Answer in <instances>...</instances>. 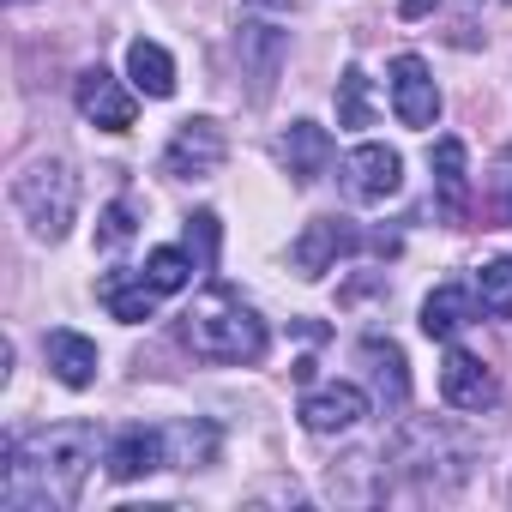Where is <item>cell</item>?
<instances>
[{"label": "cell", "instance_id": "6da1fadb", "mask_svg": "<svg viewBox=\"0 0 512 512\" xmlns=\"http://www.w3.org/2000/svg\"><path fill=\"white\" fill-rule=\"evenodd\" d=\"M97 464V428L91 422H61L31 440L0 446V506L7 512H43V506H73L85 476Z\"/></svg>", "mask_w": 512, "mask_h": 512}, {"label": "cell", "instance_id": "7a4b0ae2", "mask_svg": "<svg viewBox=\"0 0 512 512\" xmlns=\"http://www.w3.org/2000/svg\"><path fill=\"white\" fill-rule=\"evenodd\" d=\"M181 338H187V350L199 362H223V368H247V362L266 356V320L253 314L235 290H205L187 308Z\"/></svg>", "mask_w": 512, "mask_h": 512}, {"label": "cell", "instance_id": "3957f363", "mask_svg": "<svg viewBox=\"0 0 512 512\" xmlns=\"http://www.w3.org/2000/svg\"><path fill=\"white\" fill-rule=\"evenodd\" d=\"M13 205H19V217L31 223L37 241H67V229L79 217V175H73V163H61V157L25 163L13 175Z\"/></svg>", "mask_w": 512, "mask_h": 512}, {"label": "cell", "instance_id": "277c9868", "mask_svg": "<svg viewBox=\"0 0 512 512\" xmlns=\"http://www.w3.org/2000/svg\"><path fill=\"white\" fill-rule=\"evenodd\" d=\"M223 157H229L223 127H217L211 115H193V121L175 127V139H169V151H163V169H169L175 181H205V175L223 169Z\"/></svg>", "mask_w": 512, "mask_h": 512}, {"label": "cell", "instance_id": "5b68a950", "mask_svg": "<svg viewBox=\"0 0 512 512\" xmlns=\"http://www.w3.org/2000/svg\"><path fill=\"white\" fill-rule=\"evenodd\" d=\"M398 181H404V157L386 151V145H356V151L344 157V193H350L356 205H380V199H392Z\"/></svg>", "mask_w": 512, "mask_h": 512}, {"label": "cell", "instance_id": "8992f818", "mask_svg": "<svg viewBox=\"0 0 512 512\" xmlns=\"http://www.w3.org/2000/svg\"><path fill=\"white\" fill-rule=\"evenodd\" d=\"M73 103H79V115L97 121L103 133H127V127H133V91H127L115 73H103V67H85V73H79Z\"/></svg>", "mask_w": 512, "mask_h": 512}, {"label": "cell", "instance_id": "52a82bcc", "mask_svg": "<svg viewBox=\"0 0 512 512\" xmlns=\"http://www.w3.org/2000/svg\"><path fill=\"white\" fill-rule=\"evenodd\" d=\"M440 398H446L452 410H494V404H500V380L488 374L482 356L446 350V362H440Z\"/></svg>", "mask_w": 512, "mask_h": 512}, {"label": "cell", "instance_id": "ba28073f", "mask_svg": "<svg viewBox=\"0 0 512 512\" xmlns=\"http://www.w3.org/2000/svg\"><path fill=\"white\" fill-rule=\"evenodd\" d=\"M392 109L404 127H434L440 121V91L422 55H398L392 61Z\"/></svg>", "mask_w": 512, "mask_h": 512}, {"label": "cell", "instance_id": "9c48e42d", "mask_svg": "<svg viewBox=\"0 0 512 512\" xmlns=\"http://www.w3.org/2000/svg\"><path fill=\"white\" fill-rule=\"evenodd\" d=\"M362 416H368V392L350 386V380H332V386H320V392L302 398V428L308 434H344Z\"/></svg>", "mask_w": 512, "mask_h": 512}, {"label": "cell", "instance_id": "30bf717a", "mask_svg": "<svg viewBox=\"0 0 512 512\" xmlns=\"http://www.w3.org/2000/svg\"><path fill=\"white\" fill-rule=\"evenodd\" d=\"M103 464H109L115 482H139V476H151V470L169 464V434H163V428H121V434L109 440Z\"/></svg>", "mask_w": 512, "mask_h": 512}, {"label": "cell", "instance_id": "8fae6325", "mask_svg": "<svg viewBox=\"0 0 512 512\" xmlns=\"http://www.w3.org/2000/svg\"><path fill=\"white\" fill-rule=\"evenodd\" d=\"M350 247H356V229L344 217H314L296 241V266H302V278H326L332 260H344Z\"/></svg>", "mask_w": 512, "mask_h": 512}, {"label": "cell", "instance_id": "7c38bea8", "mask_svg": "<svg viewBox=\"0 0 512 512\" xmlns=\"http://www.w3.org/2000/svg\"><path fill=\"white\" fill-rule=\"evenodd\" d=\"M278 163L290 169V181H296V187L320 181V175H326V163H332V133H326V127H314V121H296V127L278 139Z\"/></svg>", "mask_w": 512, "mask_h": 512}, {"label": "cell", "instance_id": "4fadbf2b", "mask_svg": "<svg viewBox=\"0 0 512 512\" xmlns=\"http://www.w3.org/2000/svg\"><path fill=\"white\" fill-rule=\"evenodd\" d=\"M97 302H103L115 320L139 326V320H151V308H157V284H151L145 272H103V278H97Z\"/></svg>", "mask_w": 512, "mask_h": 512}, {"label": "cell", "instance_id": "5bb4252c", "mask_svg": "<svg viewBox=\"0 0 512 512\" xmlns=\"http://www.w3.org/2000/svg\"><path fill=\"white\" fill-rule=\"evenodd\" d=\"M43 356H49V374L61 386H73V392H85L97 380V344L79 338V332H49L43 338Z\"/></svg>", "mask_w": 512, "mask_h": 512}, {"label": "cell", "instance_id": "9a60e30c", "mask_svg": "<svg viewBox=\"0 0 512 512\" xmlns=\"http://www.w3.org/2000/svg\"><path fill=\"white\" fill-rule=\"evenodd\" d=\"M434 193H440V211L452 223L470 211V175H464V145L458 139H440L434 145Z\"/></svg>", "mask_w": 512, "mask_h": 512}, {"label": "cell", "instance_id": "2e32d148", "mask_svg": "<svg viewBox=\"0 0 512 512\" xmlns=\"http://www.w3.org/2000/svg\"><path fill=\"white\" fill-rule=\"evenodd\" d=\"M127 79H133V91H145V97H175V61H169V49L139 37V43L127 49Z\"/></svg>", "mask_w": 512, "mask_h": 512}, {"label": "cell", "instance_id": "e0dca14e", "mask_svg": "<svg viewBox=\"0 0 512 512\" xmlns=\"http://www.w3.org/2000/svg\"><path fill=\"white\" fill-rule=\"evenodd\" d=\"M464 326H470V290H458V284H440V290L422 302V332L446 344V338H458Z\"/></svg>", "mask_w": 512, "mask_h": 512}, {"label": "cell", "instance_id": "ac0fdd59", "mask_svg": "<svg viewBox=\"0 0 512 512\" xmlns=\"http://www.w3.org/2000/svg\"><path fill=\"white\" fill-rule=\"evenodd\" d=\"M193 272H199L193 247H151V253H145V278L157 284V296L187 290V284H193Z\"/></svg>", "mask_w": 512, "mask_h": 512}, {"label": "cell", "instance_id": "d6986e66", "mask_svg": "<svg viewBox=\"0 0 512 512\" xmlns=\"http://www.w3.org/2000/svg\"><path fill=\"white\" fill-rule=\"evenodd\" d=\"M362 356L374 362V380H380V398H392V404H404V398H410V374H404V356H398V344H392V338H368V344H362Z\"/></svg>", "mask_w": 512, "mask_h": 512}, {"label": "cell", "instance_id": "ffe728a7", "mask_svg": "<svg viewBox=\"0 0 512 512\" xmlns=\"http://www.w3.org/2000/svg\"><path fill=\"white\" fill-rule=\"evenodd\" d=\"M163 434H169V464H181V470L217 458V428L211 422H181V428H163Z\"/></svg>", "mask_w": 512, "mask_h": 512}, {"label": "cell", "instance_id": "44dd1931", "mask_svg": "<svg viewBox=\"0 0 512 512\" xmlns=\"http://www.w3.org/2000/svg\"><path fill=\"white\" fill-rule=\"evenodd\" d=\"M241 55H253V91L266 97V85H272V73H278V55H284V31L247 25V31H241Z\"/></svg>", "mask_w": 512, "mask_h": 512}, {"label": "cell", "instance_id": "7402d4cb", "mask_svg": "<svg viewBox=\"0 0 512 512\" xmlns=\"http://www.w3.org/2000/svg\"><path fill=\"white\" fill-rule=\"evenodd\" d=\"M338 127H374V91H368V73L362 67H344L338 79Z\"/></svg>", "mask_w": 512, "mask_h": 512}, {"label": "cell", "instance_id": "603a6c76", "mask_svg": "<svg viewBox=\"0 0 512 512\" xmlns=\"http://www.w3.org/2000/svg\"><path fill=\"white\" fill-rule=\"evenodd\" d=\"M476 302L488 320H512V260H494L476 272Z\"/></svg>", "mask_w": 512, "mask_h": 512}, {"label": "cell", "instance_id": "cb8c5ba5", "mask_svg": "<svg viewBox=\"0 0 512 512\" xmlns=\"http://www.w3.org/2000/svg\"><path fill=\"white\" fill-rule=\"evenodd\" d=\"M187 247H193V260H199V272H211V260H217V217H211V211L187 217Z\"/></svg>", "mask_w": 512, "mask_h": 512}, {"label": "cell", "instance_id": "d4e9b609", "mask_svg": "<svg viewBox=\"0 0 512 512\" xmlns=\"http://www.w3.org/2000/svg\"><path fill=\"white\" fill-rule=\"evenodd\" d=\"M121 241H133V205H127V199H115V205L103 211V229H97V247H103V253H115Z\"/></svg>", "mask_w": 512, "mask_h": 512}, {"label": "cell", "instance_id": "484cf974", "mask_svg": "<svg viewBox=\"0 0 512 512\" xmlns=\"http://www.w3.org/2000/svg\"><path fill=\"white\" fill-rule=\"evenodd\" d=\"M506 193H512V175H506ZM506 217H512V205H506Z\"/></svg>", "mask_w": 512, "mask_h": 512}, {"label": "cell", "instance_id": "4316f807", "mask_svg": "<svg viewBox=\"0 0 512 512\" xmlns=\"http://www.w3.org/2000/svg\"><path fill=\"white\" fill-rule=\"evenodd\" d=\"M13 7H25V0H13Z\"/></svg>", "mask_w": 512, "mask_h": 512}]
</instances>
